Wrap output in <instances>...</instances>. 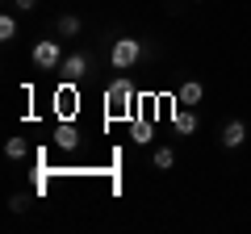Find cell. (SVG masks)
Listing matches in <instances>:
<instances>
[{
    "label": "cell",
    "instance_id": "obj_1",
    "mask_svg": "<svg viewBox=\"0 0 251 234\" xmlns=\"http://www.w3.org/2000/svg\"><path fill=\"white\" fill-rule=\"evenodd\" d=\"M105 109H109V117L113 121H134V84L126 80V75H117L113 84L105 88Z\"/></svg>",
    "mask_w": 251,
    "mask_h": 234
},
{
    "label": "cell",
    "instance_id": "obj_2",
    "mask_svg": "<svg viewBox=\"0 0 251 234\" xmlns=\"http://www.w3.org/2000/svg\"><path fill=\"white\" fill-rule=\"evenodd\" d=\"M138 59H143V42H138V38H117V42L109 46V63H113V71H130Z\"/></svg>",
    "mask_w": 251,
    "mask_h": 234
},
{
    "label": "cell",
    "instance_id": "obj_3",
    "mask_svg": "<svg viewBox=\"0 0 251 234\" xmlns=\"http://www.w3.org/2000/svg\"><path fill=\"white\" fill-rule=\"evenodd\" d=\"M75 113H80V92H75V84L63 80L54 88V117L59 121H75Z\"/></svg>",
    "mask_w": 251,
    "mask_h": 234
},
{
    "label": "cell",
    "instance_id": "obj_4",
    "mask_svg": "<svg viewBox=\"0 0 251 234\" xmlns=\"http://www.w3.org/2000/svg\"><path fill=\"white\" fill-rule=\"evenodd\" d=\"M59 63H63L59 42H54V38H42V42L34 46V67H38V71H54Z\"/></svg>",
    "mask_w": 251,
    "mask_h": 234
},
{
    "label": "cell",
    "instance_id": "obj_5",
    "mask_svg": "<svg viewBox=\"0 0 251 234\" xmlns=\"http://www.w3.org/2000/svg\"><path fill=\"white\" fill-rule=\"evenodd\" d=\"M59 71H63V80H67V84H80L84 75H88V50H72L59 63Z\"/></svg>",
    "mask_w": 251,
    "mask_h": 234
},
{
    "label": "cell",
    "instance_id": "obj_6",
    "mask_svg": "<svg viewBox=\"0 0 251 234\" xmlns=\"http://www.w3.org/2000/svg\"><path fill=\"white\" fill-rule=\"evenodd\" d=\"M172 126H176V134H197V113L188 105H176L172 100Z\"/></svg>",
    "mask_w": 251,
    "mask_h": 234
},
{
    "label": "cell",
    "instance_id": "obj_7",
    "mask_svg": "<svg viewBox=\"0 0 251 234\" xmlns=\"http://www.w3.org/2000/svg\"><path fill=\"white\" fill-rule=\"evenodd\" d=\"M54 146H59V151H75V146H80V130H75L72 121H59V130H54Z\"/></svg>",
    "mask_w": 251,
    "mask_h": 234
},
{
    "label": "cell",
    "instance_id": "obj_8",
    "mask_svg": "<svg viewBox=\"0 0 251 234\" xmlns=\"http://www.w3.org/2000/svg\"><path fill=\"white\" fill-rule=\"evenodd\" d=\"M201 96H205V88H201L197 80H184V84L176 88V105H188V109H193V105H201Z\"/></svg>",
    "mask_w": 251,
    "mask_h": 234
},
{
    "label": "cell",
    "instance_id": "obj_9",
    "mask_svg": "<svg viewBox=\"0 0 251 234\" xmlns=\"http://www.w3.org/2000/svg\"><path fill=\"white\" fill-rule=\"evenodd\" d=\"M243 142H247V126H243V121H226L222 126V146L234 151V146H243Z\"/></svg>",
    "mask_w": 251,
    "mask_h": 234
},
{
    "label": "cell",
    "instance_id": "obj_10",
    "mask_svg": "<svg viewBox=\"0 0 251 234\" xmlns=\"http://www.w3.org/2000/svg\"><path fill=\"white\" fill-rule=\"evenodd\" d=\"M130 138H134L138 146H151V138H155V126L147 121V117H134V121H130Z\"/></svg>",
    "mask_w": 251,
    "mask_h": 234
},
{
    "label": "cell",
    "instance_id": "obj_11",
    "mask_svg": "<svg viewBox=\"0 0 251 234\" xmlns=\"http://www.w3.org/2000/svg\"><path fill=\"white\" fill-rule=\"evenodd\" d=\"M151 163H155V171H172L176 167V151H172V146H155Z\"/></svg>",
    "mask_w": 251,
    "mask_h": 234
},
{
    "label": "cell",
    "instance_id": "obj_12",
    "mask_svg": "<svg viewBox=\"0 0 251 234\" xmlns=\"http://www.w3.org/2000/svg\"><path fill=\"white\" fill-rule=\"evenodd\" d=\"M80 17H75V13H63V17H59V34L63 38H75V34H80Z\"/></svg>",
    "mask_w": 251,
    "mask_h": 234
},
{
    "label": "cell",
    "instance_id": "obj_13",
    "mask_svg": "<svg viewBox=\"0 0 251 234\" xmlns=\"http://www.w3.org/2000/svg\"><path fill=\"white\" fill-rule=\"evenodd\" d=\"M25 151H29L25 138H9V142H4V155H9V159H25Z\"/></svg>",
    "mask_w": 251,
    "mask_h": 234
},
{
    "label": "cell",
    "instance_id": "obj_14",
    "mask_svg": "<svg viewBox=\"0 0 251 234\" xmlns=\"http://www.w3.org/2000/svg\"><path fill=\"white\" fill-rule=\"evenodd\" d=\"M13 38H17V17L4 13V17H0V42H13Z\"/></svg>",
    "mask_w": 251,
    "mask_h": 234
},
{
    "label": "cell",
    "instance_id": "obj_15",
    "mask_svg": "<svg viewBox=\"0 0 251 234\" xmlns=\"http://www.w3.org/2000/svg\"><path fill=\"white\" fill-rule=\"evenodd\" d=\"M13 9H17V13H34L38 0H13Z\"/></svg>",
    "mask_w": 251,
    "mask_h": 234
},
{
    "label": "cell",
    "instance_id": "obj_16",
    "mask_svg": "<svg viewBox=\"0 0 251 234\" xmlns=\"http://www.w3.org/2000/svg\"><path fill=\"white\" fill-rule=\"evenodd\" d=\"M25 205H29V201H25V197H21V192H17V197H13V201H9V209H13V213H21V209H25Z\"/></svg>",
    "mask_w": 251,
    "mask_h": 234
},
{
    "label": "cell",
    "instance_id": "obj_17",
    "mask_svg": "<svg viewBox=\"0 0 251 234\" xmlns=\"http://www.w3.org/2000/svg\"><path fill=\"white\" fill-rule=\"evenodd\" d=\"M193 4H201V0H193Z\"/></svg>",
    "mask_w": 251,
    "mask_h": 234
}]
</instances>
